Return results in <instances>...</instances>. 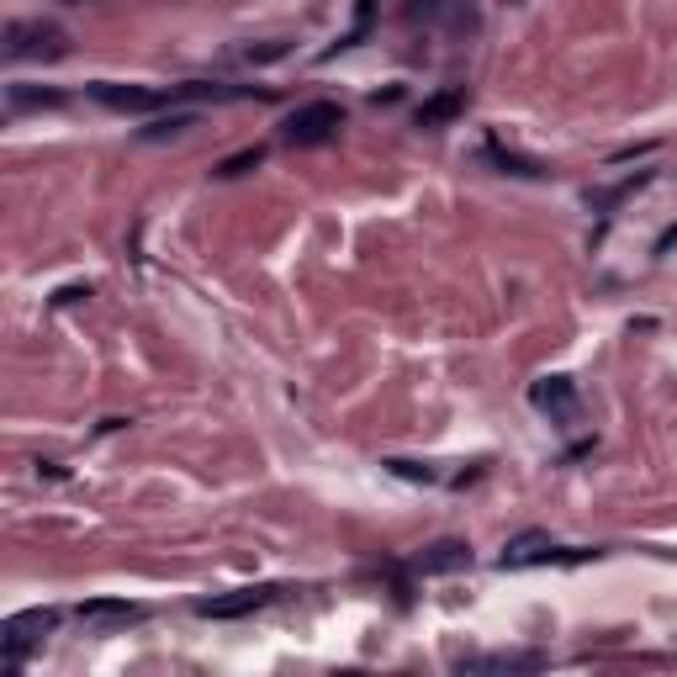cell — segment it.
<instances>
[{
  "label": "cell",
  "mask_w": 677,
  "mask_h": 677,
  "mask_svg": "<svg viewBox=\"0 0 677 677\" xmlns=\"http://www.w3.org/2000/svg\"><path fill=\"white\" fill-rule=\"evenodd\" d=\"M85 96L101 101L106 112H159V106H169V91H154V85H117V80L85 85Z\"/></svg>",
  "instance_id": "6"
},
{
  "label": "cell",
  "mask_w": 677,
  "mask_h": 677,
  "mask_svg": "<svg viewBox=\"0 0 677 677\" xmlns=\"http://www.w3.org/2000/svg\"><path fill=\"white\" fill-rule=\"evenodd\" d=\"M403 11H408V22H424L435 32H450V38H477V27H482L471 0H408Z\"/></svg>",
  "instance_id": "4"
},
{
  "label": "cell",
  "mask_w": 677,
  "mask_h": 677,
  "mask_svg": "<svg viewBox=\"0 0 677 677\" xmlns=\"http://www.w3.org/2000/svg\"><path fill=\"white\" fill-rule=\"evenodd\" d=\"M6 59L11 64H59V59H70V32L49 17H22L6 27Z\"/></svg>",
  "instance_id": "1"
},
{
  "label": "cell",
  "mask_w": 677,
  "mask_h": 677,
  "mask_svg": "<svg viewBox=\"0 0 677 677\" xmlns=\"http://www.w3.org/2000/svg\"><path fill=\"white\" fill-rule=\"evenodd\" d=\"M53 629H59V608H22V614H11L0 625V662H6V673H17Z\"/></svg>",
  "instance_id": "2"
},
{
  "label": "cell",
  "mask_w": 677,
  "mask_h": 677,
  "mask_svg": "<svg viewBox=\"0 0 677 677\" xmlns=\"http://www.w3.org/2000/svg\"><path fill=\"white\" fill-rule=\"evenodd\" d=\"M530 403L545 413L551 424H561V429L577 424V413H582V397H577V382H572V376H545V382H534Z\"/></svg>",
  "instance_id": "7"
},
{
  "label": "cell",
  "mask_w": 677,
  "mask_h": 677,
  "mask_svg": "<svg viewBox=\"0 0 677 677\" xmlns=\"http://www.w3.org/2000/svg\"><path fill=\"white\" fill-rule=\"evenodd\" d=\"M254 165H265V148H260V144H254V148H239V154H233V159H222L212 175H218V180H239V175H249Z\"/></svg>",
  "instance_id": "14"
},
{
  "label": "cell",
  "mask_w": 677,
  "mask_h": 677,
  "mask_svg": "<svg viewBox=\"0 0 677 677\" xmlns=\"http://www.w3.org/2000/svg\"><path fill=\"white\" fill-rule=\"evenodd\" d=\"M338 127H344V106L338 101H302L287 122H281V138L291 148H317L338 138Z\"/></svg>",
  "instance_id": "3"
},
{
  "label": "cell",
  "mask_w": 677,
  "mask_h": 677,
  "mask_svg": "<svg viewBox=\"0 0 677 677\" xmlns=\"http://www.w3.org/2000/svg\"><path fill=\"white\" fill-rule=\"evenodd\" d=\"M545 561H566L561 556V545L545 530H524V534H513V540L503 545L498 566H503V572H524V566H545Z\"/></svg>",
  "instance_id": "8"
},
{
  "label": "cell",
  "mask_w": 677,
  "mask_h": 677,
  "mask_svg": "<svg viewBox=\"0 0 677 677\" xmlns=\"http://www.w3.org/2000/svg\"><path fill=\"white\" fill-rule=\"evenodd\" d=\"M466 566H471L466 540H435V545H424L413 556V572H424V577H445V572H466Z\"/></svg>",
  "instance_id": "10"
},
{
  "label": "cell",
  "mask_w": 677,
  "mask_h": 677,
  "mask_svg": "<svg viewBox=\"0 0 677 677\" xmlns=\"http://www.w3.org/2000/svg\"><path fill=\"white\" fill-rule=\"evenodd\" d=\"M392 477H408V482H435V471L429 466H418V460H387Z\"/></svg>",
  "instance_id": "17"
},
{
  "label": "cell",
  "mask_w": 677,
  "mask_h": 677,
  "mask_svg": "<svg viewBox=\"0 0 677 677\" xmlns=\"http://www.w3.org/2000/svg\"><path fill=\"white\" fill-rule=\"evenodd\" d=\"M466 112V91H445V96H429L418 106V127H445L450 117Z\"/></svg>",
  "instance_id": "12"
},
{
  "label": "cell",
  "mask_w": 677,
  "mask_h": 677,
  "mask_svg": "<svg viewBox=\"0 0 677 677\" xmlns=\"http://www.w3.org/2000/svg\"><path fill=\"white\" fill-rule=\"evenodd\" d=\"M482 159H487V165H503V175H545L534 159H524V154H508V148H482Z\"/></svg>",
  "instance_id": "15"
},
{
  "label": "cell",
  "mask_w": 677,
  "mask_h": 677,
  "mask_svg": "<svg viewBox=\"0 0 677 677\" xmlns=\"http://www.w3.org/2000/svg\"><path fill=\"white\" fill-rule=\"evenodd\" d=\"M287 593L291 587H281V582H260V587H239V593H222V598H201L196 614L201 619H243V614H260L275 598H287Z\"/></svg>",
  "instance_id": "5"
},
{
  "label": "cell",
  "mask_w": 677,
  "mask_h": 677,
  "mask_svg": "<svg viewBox=\"0 0 677 677\" xmlns=\"http://www.w3.org/2000/svg\"><path fill=\"white\" fill-rule=\"evenodd\" d=\"M196 122H201L196 112H169V117H154L148 127H138V138H144V144H165V138H180V133H191Z\"/></svg>",
  "instance_id": "13"
},
{
  "label": "cell",
  "mask_w": 677,
  "mask_h": 677,
  "mask_svg": "<svg viewBox=\"0 0 677 677\" xmlns=\"http://www.w3.org/2000/svg\"><path fill=\"white\" fill-rule=\"evenodd\" d=\"M74 614H80V625H91V629H127V625H144L148 619V608L127 604V598H85Z\"/></svg>",
  "instance_id": "9"
},
{
  "label": "cell",
  "mask_w": 677,
  "mask_h": 677,
  "mask_svg": "<svg viewBox=\"0 0 677 677\" xmlns=\"http://www.w3.org/2000/svg\"><path fill=\"white\" fill-rule=\"evenodd\" d=\"M6 106H11V112H43V106H64V91H43V85L11 80V85H6Z\"/></svg>",
  "instance_id": "11"
},
{
  "label": "cell",
  "mask_w": 677,
  "mask_h": 677,
  "mask_svg": "<svg viewBox=\"0 0 677 677\" xmlns=\"http://www.w3.org/2000/svg\"><path fill=\"white\" fill-rule=\"evenodd\" d=\"M471 667H487V673H519V667H540V656H487V662H471Z\"/></svg>",
  "instance_id": "16"
}]
</instances>
